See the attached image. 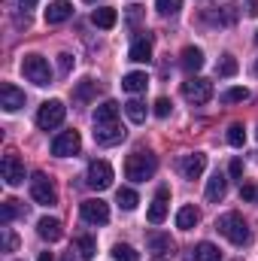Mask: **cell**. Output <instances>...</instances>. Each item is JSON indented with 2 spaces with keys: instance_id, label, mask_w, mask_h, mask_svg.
Returning <instances> with one entry per match:
<instances>
[{
  "instance_id": "obj_1",
  "label": "cell",
  "mask_w": 258,
  "mask_h": 261,
  "mask_svg": "<svg viewBox=\"0 0 258 261\" xmlns=\"http://www.w3.org/2000/svg\"><path fill=\"white\" fill-rule=\"evenodd\" d=\"M155 170H158V158L152 152H143V149L131 152L128 161H125V176L131 182H146L155 176Z\"/></svg>"
},
{
  "instance_id": "obj_2",
  "label": "cell",
  "mask_w": 258,
  "mask_h": 261,
  "mask_svg": "<svg viewBox=\"0 0 258 261\" xmlns=\"http://www.w3.org/2000/svg\"><path fill=\"white\" fill-rule=\"evenodd\" d=\"M216 228H219V234L228 237L234 246H246V243L252 240V231H249V225L243 222L240 213H225V216H219V219H216Z\"/></svg>"
},
{
  "instance_id": "obj_3",
  "label": "cell",
  "mask_w": 258,
  "mask_h": 261,
  "mask_svg": "<svg viewBox=\"0 0 258 261\" xmlns=\"http://www.w3.org/2000/svg\"><path fill=\"white\" fill-rule=\"evenodd\" d=\"M21 70H24V76L34 85H49L52 82V67H49V61L43 55H24L21 58Z\"/></svg>"
},
{
  "instance_id": "obj_4",
  "label": "cell",
  "mask_w": 258,
  "mask_h": 261,
  "mask_svg": "<svg viewBox=\"0 0 258 261\" xmlns=\"http://www.w3.org/2000/svg\"><path fill=\"white\" fill-rule=\"evenodd\" d=\"M183 97H186L189 103H194V107H203V103L213 97V82L203 79V76L186 79V82H183Z\"/></svg>"
},
{
  "instance_id": "obj_5",
  "label": "cell",
  "mask_w": 258,
  "mask_h": 261,
  "mask_svg": "<svg viewBox=\"0 0 258 261\" xmlns=\"http://www.w3.org/2000/svg\"><path fill=\"white\" fill-rule=\"evenodd\" d=\"M64 119H67V107L61 100H46V103L37 110V125L43 130H55Z\"/></svg>"
},
{
  "instance_id": "obj_6",
  "label": "cell",
  "mask_w": 258,
  "mask_h": 261,
  "mask_svg": "<svg viewBox=\"0 0 258 261\" xmlns=\"http://www.w3.org/2000/svg\"><path fill=\"white\" fill-rule=\"evenodd\" d=\"M79 216H82V222H88V225H107V222H110V206H107V200H100V197H88V200L79 203Z\"/></svg>"
},
{
  "instance_id": "obj_7",
  "label": "cell",
  "mask_w": 258,
  "mask_h": 261,
  "mask_svg": "<svg viewBox=\"0 0 258 261\" xmlns=\"http://www.w3.org/2000/svg\"><path fill=\"white\" fill-rule=\"evenodd\" d=\"M31 197H34L40 206H52V203H58V192H55V186L49 182L46 173H34V179H31Z\"/></svg>"
},
{
  "instance_id": "obj_8",
  "label": "cell",
  "mask_w": 258,
  "mask_h": 261,
  "mask_svg": "<svg viewBox=\"0 0 258 261\" xmlns=\"http://www.w3.org/2000/svg\"><path fill=\"white\" fill-rule=\"evenodd\" d=\"M79 149H82L79 130H64V134H58V137L52 140V155H58V158H70V155H76Z\"/></svg>"
},
{
  "instance_id": "obj_9",
  "label": "cell",
  "mask_w": 258,
  "mask_h": 261,
  "mask_svg": "<svg viewBox=\"0 0 258 261\" xmlns=\"http://www.w3.org/2000/svg\"><path fill=\"white\" fill-rule=\"evenodd\" d=\"M0 173H3V182L6 186H21L24 182V164L15 152L3 155V164H0Z\"/></svg>"
},
{
  "instance_id": "obj_10",
  "label": "cell",
  "mask_w": 258,
  "mask_h": 261,
  "mask_svg": "<svg viewBox=\"0 0 258 261\" xmlns=\"http://www.w3.org/2000/svg\"><path fill=\"white\" fill-rule=\"evenodd\" d=\"M88 186L97 189V192H104V189L113 186V167H110V161H91L88 164Z\"/></svg>"
},
{
  "instance_id": "obj_11",
  "label": "cell",
  "mask_w": 258,
  "mask_h": 261,
  "mask_svg": "<svg viewBox=\"0 0 258 261\" xmlns=\"http://www.w3.org/2000/svg\"><path fill=\"white\" fill-rule=\"evenodd\" d=\"M0 107H3L6 113L21 110V107H24V91H18L12 82H3V85H0Z\"/></svg>"
},
{
  "instance_id": "obj_12",
  "label": "cell",
  "mask_w": 258,
  "mask_h": 261,
  "mask_svg": "<svg viewBox=\"0 0 258 261\" xmlns=\"http://www.w3.org/2000/svg\"><path fill=\"white\" fill-rule=\"evenodd\" d=\"M179 170H183V176H186V179H197V176L207 170V155H203V152L183 155V161H179Z\"/></svg>"
},
{
  "instance_id": "obj_13",
  "label": "cell",
  "mask_w": 258,
  "mask_h": 261,
  "mask_svg": "<svg viewBox=\"0 0 258 261\" xmlns=\"http://www.w3.org/2000/svg\"><path fill=\"white\" fill-rule=\"evenodd\" d=\"M167 200H170V192L161 186V189L155 192V197H152V206H149V222H152V225H161V222L167 219Z\"/></svg>"
},
{
  "instance_id": "obj_14",
  "label": "cell",
  "mask_w": 258,
  "mask_h": 261,
  "mask_svg": "<svg viewBox=\"0 0 258 261\" xmlns=\"http://www.w3.org/2000/svg\"><path fill=\"white\" fill-rule=\"evenodd\" d=\"M94 140L100 143V146H113V143H122L125 140V128L116 122V125H104V128H97L94 125Z\"/></svg>"
},
{
  "instance_id": "obj_15",
  "label": "cell",
  "mask_w": 258,
  "mask_h": 261,
  "mask_svg": "<svg viewBox=\"0 0 258 261\" xmlns=\"http://www.w3.org/2000/svg\"><path fill=\"white\" fill-rule=\"evenodd\" d=\"M116 122H119V103L116 100H104L94 110V125L104 128V125H116Z\"/></svg>"
},
{
  "instance_id": "obj_16",
  "label": "cell",
  "mask_w": 258,
  "mask_h": 261,
  "mask_svg": "<svg viewBox=\"0 0 258 261\" xmlns=\"http://www.w3.org/2000/svg\"><path fill=\"white\" fill-rule=\"evenodd\" d=\"M225 192H228V179H225V173H213L210 176V182H207V200L210 203H219L222 197H225Z\"/></svg>"
},
{
  "instance_id": "obj_17",
  "label": "cell",
  "mask_w": 258,
  "mask_h": 261,
  "mask_svg": "<svg viewBox=\"0 0 258 261\" xmlns=\"http://www.w3.org/2000/svg\"><path fill=\"white\" fill-rule=\"evenodd\" d=\"M73 15V3H67V0H55V3H49V9H46V21L49 24H61Z\"/></svg>"
},
{
  "instance_id": "obj_18",
  "label": "cell",
  "mask_w": 258,
  "mask_h": 261,
  "mask_svg": "<svg viewBox=\"0 0 258 261\" xmlns=\"http://www.w3.org/2000/svg\"><path fill=\"white\" fill-rule=\"evenodd\" d=\"M128 58H131V61H137V64H146V61H152V40H149V37H140V40H134V43H131Z\"/></svg>"
},
{
  "instance_id": "obj_19",
  "label": "cell",
  "mask_w": 258,
  "mask_h": 261,
  "mask_svg": "<svg viewBox=\"0 0 258 261\" xmlns=\"http://www.w3.org/2000/svg\"><path fill=\"white\" fill-rule=\"evenodd\" d=\"M37 234H40L43 240L55 243V240H61V234H64V231H61V222H58V219H49V216H46V219H40V222H37Z\"/></svg>"
},
{
  "instance_id": "obj_20",
  "label": "cell",
  "mask_w": 258,
  "mask_h": 261,
  "mask_svg": "<svg viewBox=\"0 0 258 261\" xmlns=\"http://www.w3.org/2000/svg\"><path fill=\"white\" fill-rule=\"evenodd\" d=\"M91 21L97 24V28H104V31H110L116 21H119V12L113 9V6H100V9H94L91 12Z\"/></svg>"
},
{
  "instance_id": "obj_21",
  "label": "cell",
  "mask_w": 258,
  "mask_h": 261,
  "mask_svg": "<svg viewBox=\"0 0 258 261\" xmlns=\"http://www.w3.org/2000/svg\"><path fill=\"white\" fill-rule=\"evenodd\" d=\"M146 85H149V76L140 73V70H134V73H128V76L122 79V88H125L128 94H140V91H146Z\"/></svg>"
},
{
  "instance_id": "obj_22",
  "label": "cell",
  "mask_w": 258,
  "mask_h": 261,
  "mask_svg": "<svg viewBox=\"0 0 258 261\" xmlns=\"http://www.w3.org/2000/svg\"><path fill=\"white\" fill-rule=\"evenodd\" d=\"M197 222H200V210L192 206V203H189V206H183V210L176 213V228H183V231H192Z\"/></svg>"
},
{
  "instance_id": "obj_23",
  "label": "cell",
  "mask_w": 258,
  "mask_h": 261,
  "mask_svg": "<svg viewBox=\"0 0 258 261\" xmlns=\"http://www.w3.org/2000/svg\"><path fill=\"white\" fill-rule=\"evenodd\" d=\"M149 249L155 252V255H170L173 252V240H170V234H149Z\"/></svg>"
},
{
  "instance_id": "obj_24",
  "label": "cell",
  "mask_w": 258,
  "mask_h": 261,
  "mask_svg": "<svg viewBox=\"0 0 258 261\" xmlns=\"http://www.w3.org/2000/svg\"><path fill=\"white\" fill-rule=\"evenodd\" d=\"M183 67H186L189 73L200 70V67H203V52H200V49H194V46L183 49Z\"/></svg>"
},
{
  "instance_id": "obj_25",
  "label": "cell",
  "mask_w": 258,
  "mask_h": 261,
  "mask_svg": "<svg viewBox=\"0 0 258 261\" xmlns=\"http://www.w3.org/2000/svg\"><path fill=\"white\" fill-rule=\"evenodd\" d=\"M125 113H128V119L134 122V125H143V122H146V103L137 100V97L125 103Z\"/></svg>"
},
{
  "instance_id": "obj_26",
  "label": "cell",
  "mask_w": 258,
  "mask_h": 261,
  "mask_svg": "<svg viewBox=\"0 0 258 261\" xmlns=\"http://www.w3.org/2000/svg\"><path fill=\"white\" fill-rule=\"evenodd\" d=\"M73 243H76V252H79V258H82V261H91V258H94V240H91L88 234H79Z\"/></svg>"
},
{
  "instance_id": "obj_27",
  "label": "cell",
  "mask_w": 258,
  "mask_h": 261,
  "mask_svg": "<svg viewBox=\"0 0 258 261\" xmlns=\"http://www.w3.org/2000/svg\"><path fill=\"white\" fill-rule=\"evenodd\" d=\"M194 261H222V252L213 243H197L194 246Z\"/></svg>"
},
{
  "instance_id": "obj_28",
  "label": "cell",
  "mask_w": 258,
  "mask_h": 261,
  "mask_svg": "<svg viewBox=\"0 0 258 261\" xmlns=\"http://www.w3.org/2000/svg\"><path fill=\"white\" fill-rule=\"evenodd\" d=\"M113 258L116 261H140V252L134 246H128V243H116L113 246Z\"/></svg>"
},
{
  "instance_id": "obj_29",
  "label": "cell",
  "mask_w": 258,
  "mask_h": 261,
  "mask_svg": "<svg viewBox=\"0 0 258 261\" xmlns=\"http://www.w3.org/2000/svg\"><path fill=\"white\" fill-rule=\"evenodd\" d=\"M116 203H119L122 210H134V206L140 203V197H137L134 189H119V192H116Z\"/></svg>"
},
{
  "instance_id": "obj_30",
  "label": "cell",
  "mask_w": 258,
  "mask_h": 261,
  "mask_svg": "<svg viewBox=\"0 0 258 261\" xmlns=\"http://www.w3.org/2000/svg\"><path fill=\"white\" fill-rule=\"evenodd\" d=\"M237 70H240V64H237L234 55H222V61L216 64V73L219 76H237Z\"/></svg>"
},
{
  "instance_id": "obj_31",
  "label": "cell",
  "mask_w": 258,
  "mask_h": 261,
  "mask_svg": "<svg viewBox=\"0 0 258 261\" xmlns=\"http://www.w3.org/2000/svg\"><path fill=\"white\" fill-rule=\"evenodd\" d=\"M228 143H231V146H237V149L246 143V128H243L240 122H234V125L228 128Z\"/></svg>"
},
{
  "instance_id": "obj_32",
  "label": "cell",
  "mask_w": 258,
  "mask_h": 261,
  "mask_svg": "<svg viewBox=\"0 0 258 261\" xmlns=\"http://www.w3.org/2000/svg\"><path fill=\"white\" fill-rule=\"evenodd\" d=\"M155 9L161 15H176L183 9V0H155Z\"/></svg>"
},
{
  "instance_id": "obj_33",
  "label": "cell",
  "mask_w": 258,
  "mask_h": 261,
  "mask_svg": "<svg viewBox=\"0 0 258 261\" xmlns=\"http://www.w3.org/2000/svg\"><path fill=\"white\" fill-rule=\"evenodd\" d=\"M94 91H97V82H94V79H85V82H79V88H76V100H88Z\"/></svg>"
},
{
  "instance_id": "obj_34",
  "label": "cell",
  "mask_w": 258,
  "mask_h": 261,
  "mask_svg": "<svg viewBox=\"0 0 258 261\" xmlns=\"http://www.w3.org/2000/svg\"><path fill=\"white\" fill-rule=\"evenodd\" d=\"M249 97V88H228L225 91V103H240Z\"/></svg>"
},
{
  "instance_id": "obj_35",
  "label": "cell",
  "mask_w": 258,
  "mask_h": 261,
  "mask_svg": "<svg viewBox=\"0 0 258 261\" xmlns=\"http://www.w3.org/2000/svg\"><path fill=\"white\" fill-rule=\"evenodd\" d=\"M15 213H18L15 200H3V210H0V222H3V225H9V222L15 219Z\"/></svg>"
},
{
  "instance_id": "obj_36",
  "label": "cell",
  "mask_w": 258,
  "mask_h": 261,
  "mask_svg": "<svg viewBox=\"0 0 258 261\" xmlns=\"http://www.w3.org/2000/svg\"><path fill=\"white\" fill-rule=\"evenodd\" d=\"M170 110H173V103H170L167 97H158V100H155V116H158V119H167Z\"/></svg>"
},
{
  "instance_id": "obj_37",
  "label": "cell",
  "mask_w": 258,
  "mask_h": 261,
  "mask_svg": "<svg viewBox=\"0 0 258 261\" xmlns=\"http://www.w3.org/2000/svg\"><path fill=\"white\" fill-rule=\"evenodd\" d=\"M70 67H73V55L61 52V55H58V70H61V73H70Z\"/></svg>"
},
{
  "instance_id": "obj_38",
  "label": "cell",
  "mask_w": 258,
  "mask_h": 261,
  "mask_svg": "<svg viewBox=\"0 0 258 261\" xmlns=\"http://www.w3.org/2000/svg\"><path fill=\"white\" fill-rule=\"evenodd\" d=\"M255 186H249V182H246V186H240V197H243V200H255Z\"/></svg>"
},
{
  "instance_id": "obj_39",
  "label": "cell",
  "mask_w": 258,
  "mask_h": 261,
  "mask_svg": "<svg viewBox=\"0 0 258 261\" xmlns=\"http://www.w3.org/2000/svg\"><path fill=\"white\" fill-rule=\"evenodd\" d=\"M231 176H234V179H240V176H243V161H240V158H234V161H231Z\"/></svg>"
},
{
  "instance_id": "obj_40",
  "label": "cell",
  "mask_w": 258,
  "mask_h": 261,
  "mask_svg": "<svg viewBox=\"0 0 258 261\" xmlns=\"http://www.w3.org/2000/svg\"><path fill=\"white\" fill-rule=\"evenodd\" d=\"M15 243H18V240H15V234H9V231H6V234H3V249H6V252H12V249H15Z\"/></svg>"
},
{
  "instance_id": "obj_41",
  "label": "cell",
  "mask_w": 258,
  "mask_h": 261,
  "mask_svg": "<svg viewBox=\"0 0 258 261\" xmlns=\"http://www.w3.org/2000/svg\"><path fill=\"white\" fill-rule=\"evenodd\" d=\"M18 3H21V9H34V6H37L40 0H18Z\"/></svg>"
},
{
  "instance_id": "obj_42",
  "label": "cell",
  "mask_w": 258,
  "mask_h": 261,
  "mask_svg": "<svg viewBox=\"0 0 258 261\" xmlns=\"http://www.w3.org/2000/svg\"><path fill=\"white\" fill-rule=\"evenodd\" d=\"M249 15H258V0H249Z\"/></svg>"
},
{
  "instance_id": "obj_43",
  "label": "cell",
  "mask_w": 258,
  "mask_h": 261,
  "mask_svg": "<svg viewBox=\"0 0 258 261\" xmlns=\"http://www.w3.org/2000/svg\"><path fill=\"white\" fill-rule=\"evenodd\" d=\"M37 261H55V255H52V252H40V258Z\"/></svg>"
},
{
  "instance_id": "obj_44",
  "label": "cell",
  "mask_w": 258,
  "mask_h": 261,
  "mask_svg": "<svg viewBox=\"0 0 258 261\" xmlns=\"http://www.w3.org/2000/svg\"><path fill=\"white\" fill-rule=\"evenodd\" d=\"M64 261H76V255H73V252H67V255H64Z\"/></svg>"
},
{
  "instance_id": "obj_45",
  "label": "cell",
  "mask_w": 258,
  "mask_h": 261,
  "mask_svg": "<svg viewBox=\"0 0 258 261\" xmlns=\"http://www.w3.org/2000/svg\"><path fill=\"white\" fill-rule=\"evenodd\" d=\"M255 76H258V61H255Z\"/></svg>"
},
{
  "instance_id": "obj_46",
  "label": "cell",
  "mask_w": 258,
  "mask_h": 261,
  "mask_svg": "<svg viewBox=\"0 0 258 261\" xmlns=\"http://www.w3.org/2000/svg\"><path fill=\"white\" fill-rule=\"evenodd\" d=\"M85 3H97V0H85Z\"/></svg>"
},
{
  "instance_id": "obj_47",
  "label": "cell",
  "mask_w": 258,
  "mask_h": 261,
  "mask_svg": "<svg viewBox=\"0 0 258 261\" xmlns=\"http://www.w3.org/2000/svg\"><path fill=\"white\" fill-rule=\"evenodd\" d=\"M255 43H258V34H255Z\"/></svg>"
}]
</instances>
